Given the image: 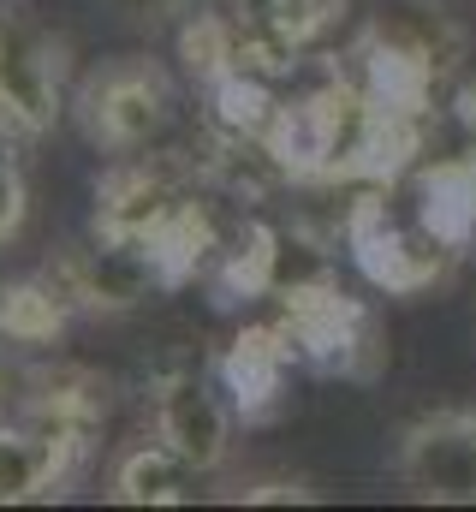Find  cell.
<instances>
[{"label":"cell","instance_id":"1","mask_svg":"<svg viewBox=\"0 0 476 512\" xmlns=\"http://www.w3.org/2000/svg\"><path fill=\"white\" fill-rule=\"evenodd\" d=\"M173 108H179V96H173L167 66L143 60V54L102 60L78 84V120L90 131V143L108 149V155H143L173 126Z\"/></svg>","mask_w":476,"mask_h":512},{"label":"cell","instance_id":"2","mask_svg":"<svg viewBox=\"0 0 476 512\" xmlns=\"http://www.w3.org/2000/svg\"><path fill=\"white\" fill-rule=\"evenodd\" d=\"M286 316V340L304 364L316 370H340V376H369L381 364V334H375V316L369 304L340 292L334 280H310V286H286L280 292Z\"/></svg>","mask_w":476,"mask_h":512},{"label":"cell","instance_id":"3","mask_svg":"<svg viewBox=\"0 0 476 512\" xmlns=\"http://www.w3.org/2000/svg\"><path fill=\"white\" fill-rule=\"evenodd\" d=\"M66 114V42L30 18L0 12V126L12 137H48Z\"/></svg>","mask_w":476,"mask_h":512},{"label":"cell","instance_id":"4","mask_svg":"<svg viewBox=\"0 0 476 512\" xmlns=\"http://www.w3.org/2000/svg\"><path fill=\"white\" fill-rule=\"evenodd\" d=\"M393 477L411 501L429 507H476V411H429L399 429Z\"/></svg>","mask_w":476,"mask_h":512},{"label":"cell","instance_id":"5","mask_svg":"<svg viewBox=\"0 0 476 512\" xmlns=\"http://www.w3.org/2000/svg\"><path fill=\"white\" fill-rule=\"evenodd\" d=\"M381 191H387V185H369L352 203V215H346V245H352L357 268H363L381 292L411 298V292L435 286V280L453 268L459 251L441 245L423 221H417V227H399V221L387 215V197H381Z\"/></svg>","mask_w":476,"mask_h":512},{"label":"cell","instance_id":"6","mask_svg":"<svg viewBox=\"0 0 476 512\" xmlns=\"http://www.w3.org/2000/svg\"><path fill=\"white\" fill-rule=\"evenodd\" d=\"M78 453H84V423L42 411H30L24 423H0V507L54 501L78 471Z\"/></svg>","mask_w":476,"mask_h":512},{"label":"cell","instance_id":"7","mask_svg":"<svg viewBox=\"0 0 476 512\" xmlns=\"http://www.w3.org/2000/svg\"><path fill=\"white\" fill-rule=\"evenodd\" d=\"M149 411H155V435H161L173 453H185L203 477L233 459V405L203 382L197 370H167V376H155Z\"/></svg>","mask_w":476,"mask_h":512},{"label":"cell","instance_id":"8","mask_svg":"<svg viewBox=\"0 0 476 512\" xmlns=\"http://www.w3.org/2000/svg\"><path fill=\"white\" fill-rule=\"evenodd\" d=\"M346 12V0H233V30L244 72H280L298 66L304 48H316L334 18Z\"/></svg>","mask_w":476,"mask_h":512},{"label":"cell","instance_id":"9","mask_svg":"<svg viewBox=\"0 0 476 512\" xmlns=\"http://www.w3.org/2000/svg\"><path fill=\"white\" fill-rule=\"evenodd\" d=\"M54 286L66 292L72 310L119 316V310H137V304H143L155 286H167V280H161L149 245H125V239H102V233H96L90 251H72L60 262Z\"/></svg>","mask_w":476,"mask_h":512},{"label":"cell","instance_id":"10","mask_svg":"<svg viewBox=\"0 0 476 512\" xmlns=\"http://www.w3.org/2000/svg\"><path fill=\"white\" fill-rule=\"evenodd\" d=\"M179 203L185 197H179L167 167H149L143 155H119L96 185V233L125 239V245H149Z\"/></svg>","mask_w":476,"mask_h":512},{"label":"cell","instance_id":"11","mask_svg":"<svg viewBox=\"0 0 476 512\" xmlns=\"http://www.w3.org/2000/svg\"><path fill=\"white\" fill-rule=\"evenodd\" d=\"M298 364V352H292V340H286V328L274 322V328H244L233 346H227V358H221V382L233 393V411L244 423H268L274 411H280V399H286V370Z\"/></svg>","mask_w":476,"mask_h":512},{"label":"cell","instance_id":"12","mask_svg":"<svg viewBox=\"0 0 476 512\" xmlns=\"http://www.w3.org/2000/svg\"><path fill=\"white\" fill-rule=\"evenodd\" d=\"M197 477L203 471L155 435V441H137L114 459L108 495L119 507H185V501H197Z\"/></svg>","mask_w":476,"mask_h":512},{"label":"cell","instance_id":"13","mask_svg":"<svg viewBox=\"0 0 476 512\" xmlns=\"http://www.w3.org/2000/svg\"><path fill=\"white\" fill-rule=\"evenodd\" d=\"M72 304L54 280H12L0 286V340L12 346H48L66 328Z\"/></svg>","mask_w":476,"mask_h":512},{"label":"cell","instance_id":"14","mask_svg":"<svg viewBox=\"0 0 476 512\" xmlns=\"http://www.w3.org/2000/svg\"><path fill=\"white\" fill-rule=\"evenodd\" d=\"M280 239L268 233V227H250L244 239H238V251L221 256V274H215V286H221V304H238V298H256V292H268L274 286V251Z\"/></svg>","mask_w":476,"mask_h":512},{"label":"cell","instance_id":"15","mask_svg":"<svg viewBox=\"0 0 476 512\" xmlns=\"http://www.w3.org/2000/svg\"><path fill=\"white\" fill-rule=\"evenodd\" d=\"M24 137L0 126V245H12L30 221V179H24V155H18Z\"/></svg>","mask_w":476,"mask_h":512},{"label":"cell","instance_id":"16","mask_svg":"<svg viewBox=\"0 0 476 512\" xmlns=\"http://www.w3.org/2000/svg\"><path fill=\"white\" fill-rule=\"evenodd\" d=\"M286 501H316V489L304 483V477H262V483H250L244 489V507H286Z\"/></svg>","mask_w":476,"mask_h":512},{"label":"cell","instance_id":"17","mask_svg":"<svg viewBox=\"0 0 476 512\" xmlns=\"http://www.w3.org/2000/svg\"><path fill=\"white\" fill-rule=\"evenodd\" d=\"M453 120L465 131H476V78L471 84H459V96H453Z\"/></svg>","mask_w":476,"mask_h":512}]
</instances>
